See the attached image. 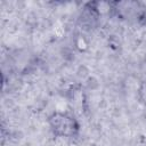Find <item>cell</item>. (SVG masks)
Masks as SVG:
<instances>
[{
    "label": "cell",
    "mask_w": 146,
    "mask_h": 146,
    "mask_svg": "<svg viewBox=\"0 0 146 146\" xmlns=\"http://www.w3.org/2000/svg\"><path fill=\"white\" fill-rule=\"evenodd\" d=\"M48 124L51 132L60 138H73L80 131L79 121L67 112H52L48 116Z\"/></svg>",
    "instance_id": "1"
}]
</instances>
